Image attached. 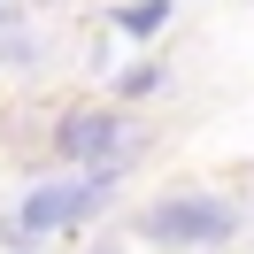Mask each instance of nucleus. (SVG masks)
I'll return each mask as SVG.
<instances>
[{
    "mask_svg": "<svg viewBox=\"0 0 254 254\" xmlns=\"http://www.w3.org/2000/svg\"><path fill=\"white\" fill-rule=\"evenodd\" d=\"M139 231L162 239V247H223L239 231V208L216 200V192H170V200H154L139 216Z\"/></svg>",
    "mask_w": 254,
    "mask_h": 254,
    "instance_id": "1",
    "label": "nucleus"
},
{
    "mask_svg": "<svg viewBox=\"0 0 254 254\" xmlns=\"http://www.w3.org/2000/svg\"><path fill=\"white\" fill-rule=\"evenodd\" d=\"M116 200V170H85L69 185H31L16 208V239H39V231H62V223H85L93 208Z\"/></svg>",
    "mask_w": 254,
    "mask_h": 254,
    "instance_id": "2",
    "label": "nucleus"
},
{
    "mask_svg": "<svg viewBox=\"0 0 254 254\" xmlns=\"http://www.w3.org/2000/svg\"><path fill=\"white\" fill-rule=\"evenodd\" d=\"M124 139H131V124L116 108H69L62 124H54V146H62L69 162H85V170H116Z\"/></svg>",
    "mask_w": 254,
    "mask_h": 254,
    "instance_id": "3",
    "label": "nucleus"
},
{
    "mask_svg": "<svg viewBox=\"0 0 254 254\" xmlns=\"http://www.w3.org/2000/svg\"><path fill=\"white\" fill-rule=\"evenodd\" d=\"M116 23H124L131 39H154L162 23H170V0H139V8H116Z\"/></svg>",
    "mask_w": 254,
    "mask_h": 254,
    "instance_id": "4",
    "label": "nucleus"
},
{
    "mask_svg": "<svg viewBox=\"0 0 254 254\" xmlns=\"http://www.w3.org/2000/svg\"><path fill=\"white\" fill-rule=\"evenodd\" d=\"M16 254H31V247H16Z\"/></svg>",
    "mask_w": 254,
    "mask_h": 254,
    "instance_id": "5",
    "label": "nucleus"
}]
</instances>
